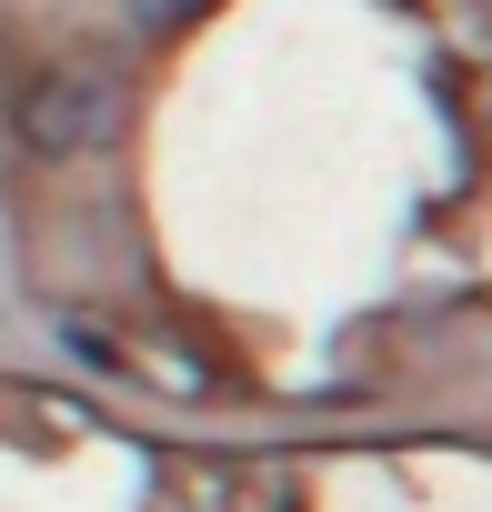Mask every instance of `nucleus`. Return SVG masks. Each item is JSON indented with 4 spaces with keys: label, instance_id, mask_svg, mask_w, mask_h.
Returning a JSON list of instances; mask_svg holds the SVG:
<instances>
[{
    "label": "nucleus",
    "instance_id": "f257e3e1",
    "mask_svg": "<svg viewBox=\"0 0 492 512\" xmlns=\"http://www.w3.org/2000/svg\"><path fill=\"white\" fill-rule=\"evenodd\" d=\"M121 131V91L101 81V71H41L31 91H21V141L41 151V161H81V151H101Z\"/></svg>",
    "mask_w": 492,
    "mask_h": 512
},
{
    "label": "nucleus",
    "instance_id": "f03ea898",
    "mask_svg": "<svg viewBox=\"0 0 492 512\" xmlns=\"http://www.w3.org/2000/svg\"><path fill=\"white\" fill-rule=\"evenodd\" d=\"M131 11H141V21H151V31H171V21H181V11H191V0H131Z\"/></svg>",
    "mask_w": 492,
    "mask_h": 512
}]
</instances>
